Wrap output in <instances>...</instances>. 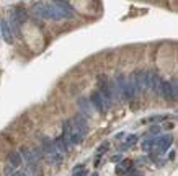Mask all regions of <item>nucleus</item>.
<instances>
[{"mask_svg":"<svg viewBox=\"0 0 178 176\" xmlns=\"http://www.w3.org/2000/svg\"><path fill=\"white\" fill-rule=\"evenodd\" d=\"M106 150H108V143H103V145H101V147L97 150V156H101V155L106 152Z\"/></svg>","mask_w":178,"mask_h":176,"instance_id":"f3484780","label":"nucleus"},{"mask_svg":"<svg viewBox=\"0 0 178 176\" xmlns=\"http://www.w3.org/2000/svg\"><path fill=\"white\" fill-rule=\"evenodd\" d=\"M137 139H139V137H137L136 134H129L128 139H126V145H128V147H132V145H134V143L137 142Z\"/></svg>","mask_w":178,"mask_h":176,"instance_id":"dca6fc26","label":"nucleus"},{"mask_svg":"<svg viewBox=\"0 0 178 176\" xmlns=\"http://www.w3.org/2000/svg\"><path fill=\"white\" fill-rule=\"evenodd\" d=\"M54 5L61 10V13L64 15V20H71V18H74V10H72V7H71L69 3H66L64 0H56Z\"/></svg>","mask_w":178,"mask_h":176,"instance_id":"39448f33","label":"nucleus"},{"mask_svg":"<svg viewBox=\"0 0 178 176\" xmlns=\"http://www.w3.org/2000/svg\"><path fill=\"white\" fill-rule=\"evenodd\" d=\"M13 15H15V18L18 20V23L26 21V11H25V10H15V11H13Z\"/></svg>","mask_w":178,"mask_h":176,"instance_id":"4468645a","label":"nucleus"},{"mask_svg":"<svg viewBox=\"0 0 178 176\" xmlns=\"http://www.w3.org/2000/svg\"><path fill=\"white\" fill-rule=\"evenodd\" d=\"M160 88H162V78L160 75L152 72V83H150V90L155 93L157 96H160Z\"/></svg>","mask_w":178,"mask_h":176,"instance_id":"1a4fd4ad","label":"nucleus"},{"mask_svg":"<svg viewBox=\"0 0 178 176\" xmlns=\"http://www.w3.org/2000/svg\"><path fill=\"white\" fill-rule=\"evenodd\" d=\"M52 142H54V147L57 148V152H61L62 155H66V153H67L69 147H67L66 143H64V140H62V137H57V139H54Z\"/></svg>","mask_w":178,"mask_h":176,"instance_id":"9b49d317","label":"nucleus"},{"mask_svg":"<svg viewBox=\"0 0 178 176\" xmlns=\"http://www.w3.org/2000/svg\"><path fill=\"white\" fill-rule=\"evenodd\" d=\"M8 161H10V165L13 166V168H20L21 163H23V158H21L20 152H11L8 155Z\"/></svg>","mask_w":178,"mask_h":176,"instance_id":"9d476101","label":"nucleus"},{"mask_svg":"<svg viewBox=\"0 0 178 176\" xmlns=\"http://www.w3.org/2000/svg\"><path fill=\"white\" fill-rule=\"evenodd\" d=\"M11 173H13V166H11V165L5 166V174H7V176H10Z\"/></svg>","mask_w":178,"mask_h":176,"instance_id":"aec40b11","label":"nucleus"},{"mask_svg":"<svg viewBox=\"0 0 178 176\" xmlns=\"http://www.w3.org/2000/svg\"><path fill=\"white\" fill-rule=\"evenodd\" d=\"M77 104H79V108H80V112L84 116H90L92 114V104H90V99L88 98H85V96H82V98H79V101H77Z\"/></svg>","mask_w":178,"mask_h":176,"instance_id":"6e6552de","label":"nucleus"},{"mask_svg":"<svg viewBox=\"0 0 178 176\" xmlns=\"http://www.w3.org/2000/svg\"><path fill=\"white\" fill-rule=\"evenodd\" d=\"M33 16L39 18V20H49V10H48V5L43 3V2H38L33 5V10H31Z\"/></svg>","mask_w":178,"mask_h":176,"instance_id":"7ed1b4c3","label":"nucleus"},{"mask_svg":"<svg viewBox=\"0 0 178 176\" xmlns=\"http://www.w3.org/2000/svg\"><path fill=\"white\" fill-rule=\"evenodd\" d=\"M171 142H173V137L171 135H163L158 140H155V148L154 150H157V152H160V153L167 152L170 148V145H171Z\"/></svg>","mask_w":178,"mask_h":176,"instance_id":"20e7f679","label":"nucleus"},{"mask_svg":"<svg viewBox=\"0 0 178 176\" xmlns=\"http://www.w3.org/2000/svg\"><path fill=\"white\" fill-rule=\"evenodd\" d=\"M176 91H178V85L175 81H162V88H160V96L175 101L176 99Z\"/></svg>","mask_w":178,"mask_h":176,"instance_id":"f03ea898","label":"nucleus"},{"mask_svg":"<svg viewBox=\"0 0 178 176\" xmlns=\"http://www.w3.org/2000/svg\"><path fill=\"white\" fill-rule=\"evenodd\" d=\"M132 168H134V166H132V161H131V160H124L121 165H119V169H121V171H124V173L131 171ZM121 171H119V173H121Z\"/></svg>","mask_w":178,"mask_h":176,"instance_id":"ddd939ff","label":"nucleus"},{"mask_svg":"<svg viewBox=\"0 0 178 176\" xmlns=\"http://www.w3.org/2000/svg\"><path fill=\"white\" fill-rule=\"evenodd\" d=\"M111 161H113V163L121 161V155H114V156H111Z\"/></svg>","mask_w":178,"mask_h":176,"instance_id":"412c9836","label":"nucleus"},{"mask_svg":"<svg viewBox=\"0 0 178 176\" xmlns=\"http://www.w3.org/2000/svg\"><path fill=\"white\" fill-rule=\"evenodd\" d=\"M80 168H84V165H77V166H75V168L72 169V171H77V169H80Z\"/></svg>","mask_w":178,"mask_h":176,"instance_id":"5701e85b","label":"nucleus"},{"mask_svg":"<svg viewBox=\"0 0 178 176\" xmlns=\"http://www.w3.org/2000/svg\"><path fill=\"white\" fill-rule=\"evenodd\" d=\"M90 104H92V108L97 109L98 112H105V111H106L105 103H103V99H101V96H100L98 91H95L93 95L90 96Z\"/></svg>","mask_w":178,"mask_h":176,"instance_id":"423d86ee","label":"nucleus"},{"mask_svg":"<svg viewBox=\"0 0 178 176\" xmlns=\"http://www.w3.org/2000/svg\"><path fill=\"white\" fill-rule=\"evenodd\" d=\"M54 2H56V0H54Z\"/></svg>","mask_w":178,"mask_h":176,"instance_id":"393cba45","label":"nucleus"},{"mask_svg":"<svg viewBox=\"0 0 178 176\" xmlns=\"http://www.w3.org/2000/svg\"><path fill=\"white\" fill-rule=\"evenodd\" d=\"M10 176H25V174H23V171H16V173H11Z\"/></svg>","mask_w":178,"mask_h":176,"instance_id":"4be33fe9","label":"nucleus"},{"mask_svg":"<svg viewBox=\"0 0 178 176\" xmlns=\"http://www.w3.org/2000/svg\"><path fill=\"white\" fill-rule=\"evenodd\" d=\"M72 176H87V169H85V166H84V168H80V169H77V171H74Z\"/></svg>","mask_w":178,"mask_h":176,"instance_id":"a211bd4d","label":"nucleus"},{"mask_svg":"<svg viewBox=\"0 0 178 176\" xmlns=\"http://www.w3.org/2000/svg\"><path fill=\"white\" fill-rule=\"evenodd\" d=\"M142 148L144 150H154L155 148V139H152V137H150V139H147V140L142 143Z\"/></svg>","mask_w":178,"mask_h":176,"instance_id":"2eb2a0df","label":"nucleus"},{"mask_svg":"<svg viewBox=\"0 0 178 176\" xmlns=\"http://www.w3.org/2000/svg\"><path fill=\"white\" fill-rule=\"evenodd\" d=\"M158 132H160V129H158V125H152V127H150V134H152V135L158 134Z\"/></svg>","mask_w":178,"mask_h":176,"instance_id":"6ab92c4d","label":"nucleus"},{"mask_svg":"<svg viewBox=\"0 0 178 176\" xmlns=\"http://www.w3.org/2000/svg\"><path fill=\"white\" fill-rule=\"evenodd\" d=\"M0 29H2V36H3L5 42H7V44L13 42V33H11L10 24H8L7 20H2V21H0Z\"/></svg>","mask_w":178,"mask_h":176,"instance_id":"0eeeda50","label":"nucleus"},{"mask_svg":"<svg viewBox=\"0 0 178 176\" xmlns=\"http://www.w3.org/2000/svg\"><path fill=\"white\" fill-rule=\"evenodd\" d=\"M41 148H43V152H44V156L51 161V163H61L62 161V155L61 152H57V148L54 147V142L51 140V139H44L43 140V145H41Z\"/></svg>","mask_w":178,"mask_h":176,"instance_id":"f257e3e1","label":"nucleus"},{"mask_svg":"<svg viewBox=\"0 0 178 176\" xmlns=\"http://www.w3.org/2000/svg\"><path fill=\"white\" fill-rule=\"evenodd\" d=\"M92 176H98V174H97V173H95V174H92Z\"/></svg>","mask_w":178,"mask_h":176,"instance_id":"b1692460","label":"nucleus"},{"mask_svg":"<svg viewBox=\"0 0 178 176\" xmlns=\"http://www.w3.org/2000/svg\"><path fill=\"white\" fill-rule=\"evenodd\" d=\"M20 155H21V158L23 160H26L28 163H33L34 158H33V152H31V148H26V147H21L20 148ZM36 163V161H34Z\"/></svg>","mask_w":178,"mask_h":176,"instance_id":"f8f14e48","label":"nucleus"}]
</instances>
